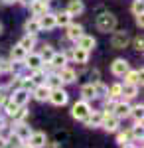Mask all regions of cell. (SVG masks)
Segmentation results:
<instances>
[{"instance_id": "48", "label": "cell", "mask_w": 144, "mask_h": 148, "mask_svg": "<svg viewBox=\"0 0 144 148\" xmlns=\"http://www.w3.org/2000/svg\"><path fill=\"white\" fill-rule=\"evenodd\" d=\"M0 34H2V24H0Z\"/></svg>"}, {"instance_id": "15", "label": "cell", "mask_w": 144, "mask_h": 148, "mask_svg": "<svg viewBox=\"0 0 144 148\" xmlns=\"http://www.w3.org/2000/svg\"><path fill=\"white\" fill-rule=\"evenodd\" d=\"M49 87L47 85H38L36 89H34V97H36V101H40V103H44L49 99Z\"/></svg>"}, {"instance_id": "9", "label": "cell", "mask_w": 144, "mask_h": 148, "mask_svg": "<svg viewBox=\"0 0 144 148\" xmlns=\"http://www.w3.org/2000/svg\"><path fill=\"white\" fill-rule=\"evenodd\" d=\"M32 132H34V130L28 125H24V123H20V125L14 126V134H16V138H18L20 142H26V140L30 138V134H32Z\"/></svg>"}, {"instance_id": "46", "label": "cell", "mask_w": 144, "mask_h": 148, "mask_svg": "<svg viewBox=\"0 0 144 148\" xmlns=\"http://www.w3.org/2000/svg\"><path fill=\"white\" fill-rule=\"evenodd\" d=\"M0 128H4V121H2V116H0Z\"/></svg>"}, {"instance_id": "47", "label": "cell", "mask_w": 144, "mask_h": 148, "mask_svg": "<svg viewBox=\"0 0 144 148\" xmlns=\"http://www.w3.org/2000/svg\"><path fill=\"white\" fill-rule=\"evenodd\" d=\"M20 148H30V146H28V144H26V146H20Z\"/></svg>"}, {"instance_id": "29", "label": "cell", "mask_w": 144, "mask_h": 148, "mask_svg": "<svg viewBox=\"0 0 144 148\" xmlns=\"http://www.w3.org/2000/svg\"><path fill=\"white\" fill-rule=\"evenodd\" d=\"M130 136L136 138V140H138V138L142 140V121H140V123H136V125L132 126V130H130Z\"/></svg>"}, {"instance_id": "44", "label": "cell", "mask_w": 144, "mask_h": 148, "mask_svg": "<svg viewBox=\"0 0 144 148\" xmlns=\"http://www.w3.org/2000/svg\"><path fill=\"white\" fill-rule=\"evenodd\" d=\"M20 2H22V4H26V6H30V4H32L34 0H20Z\"/></svg>"}, {"instance_id": "1", "label": "cell", "mask_w": 144, "mask_h": 148, "mask_svg": "<svg viewBox=\"0 0 144 148\" xmlns=\"http://www.w3.org/2000/svg\"><path fill=\"white\" fill-rule=\"evenodd\" d=\"M95 26H97V30H99V32H103V34L115 32V28H117V16H115L112 12H103V14H99V16H97Z\"/></svg>"}, {"instance_id": "45", "label": "cell", "mask_w": 144, "mask_h": 148, "mask_svg": "<svg viewBox=\"0 0 144 148\" xmlns=\"http://www.w3.org/2000/svg\"><path fill=\"white\" fill-rule=\"evenodd\" d=\"M4 4H14V2H18V0H2Z\"/></svg>"}, {"instance_id": "2", "label": "cell", "mask_w": 144, "mask_h": 148, "mask_svg": "<svg viewBox=\"0 0 144 148\" xmlns=\"http://www.w3.org/2000/svg\"><path fill=\"white\" fill-rule=\"evenodd\" d=\"M128 44H130V34H128L126 30L112 32V36H111L112 49H124V47H128Z\"/></svg>"}, {"instance_id": "36", "label": "cell", "mask_w": 144, "mask_h": 148, "mask_svg": "<svg viewBox=\"0 0 144 148\" xmlns=\"http://www.w3.org/2000/svg\"><path fill=\"white\" fill-rule=\"evenodd\" d=\"M4 105H6V113L10 114V116H12L14 113H16V109H18V105H16V103L12 101V99H10L8 103H4Z\"/></svg>"}, {"instance_id": "42", "label": "cell", "mask_w": 144, "mask_h": 148, "mask_svg": "<svg viewBox=\"0 0 144 148\" xmlns=\"http://www.w3.org/2000/svg\"><path fill=\"white\" fill-rule=\"evenodd\" d=\"M6 144H8V140L4 136H0V148H6Z\"/></svg>"}, {"instance_id": "37", "label": "cell", "mask_w": 144, "mask_h": 148, "mask_svg": "<svg viewBox=\"0 0 144 148\" xmlns=\"http://www.w3.org/2000/svg\"><path fill=\"white\" fill-rule=\"evenodd\" d=\"M49 89H57V87H61V81H59V77H56V75H51L49 77V85H47Z\"/></svg>"}, {"instance_id": "17", "label": "cell", "mask_w": 144, "mask_h": 148, "mask_svg": "<svg viewBox=\"0 0 144 148\" xmlns=\"http://www.w3.org/2000/svg\"><path fill=\"white\" fill-rule=\"evenodd\" d=\"M30 8H32L34 16H36V18H40V16H44L45 12H47V2H42V0H34L32 4H30Z\"/></svg>"}, {"instance_id": "5", "label": "cell", "mask_w": 144, "mask_h": 148, "mask_svg": "<svg viewBox=\"0 0 144 148\" xmlns=\"http://www.w3.org/2000/svg\"><path fill=\"white\" fill-rule=\"evenodd\" d=\"M126 71H130V65H128V61H126V59L117 57V59L111 63V73H112V75H117V77H124V73H126Z\"/></svg>"}, {"instance_id": "49", "label": "cell", "mask_w": 144, "mask_h": 148, "mask_svg": "<svg viewBox=\"0 0 144 148\" xmlns=\"http://www.w3.org/2000/svg\"><path fill=\"white\" fill-rule=\"evenodd\" d=\"M42 2H49V0H42Z\"/></svg>"}, {"instance_id": "8", "label": "cell", "mask_w": 144, "mask_h": 148, "mask_svg": "<svg viewBox=\"0 0 144 148\" xmlns=\"http://www.w3.org/2000/svg\"><path fill=\"white\" fill-rule=\"evenodd\" d=\"M24 61H26V65L32 69V71L44 67V59H42V56H40V53H30V56L24 57Z\"/></svg>"}, {"instance_id": "33", "label": "cell", "mask_w": 144, "mask_h": 148, "mask_svg": "<svg viewBox=\"0 0 144 148\" xmlns=\"http://www.w3.org/2000/svg\"><path fill=\"white\" fill-rule=\"evenodd\" d=\"M26 114H28L26 107H18V109H16V113L12 114V116H14V121H22V119L26 116Z\"/></svg>"}, {"instance_id": "27", "label": "cell", "mask_w": 144, "mask_h": 148, "mask_svg": "<svg viewBox=\"0 0 144 148\" xmlns=\"http://www.w3.org/2000/svg\"><path fill=\"white\" fill-rule=\"evenodd\" d=\"M69 24H71V16H69L65 10L59 12V14H56V26H65L67 28Z\"/></svg>"}, {"instance_id": "6", "label": "cell", "mask_w": 144, "mask_h": 148, "mask_svg": "<svg viewBox=\"0 0 144 148\" xmlns=\"http://www.w3.org/2000/svg\"><path fill=\"white\" fill-rule=\"evenodd\" d=\"M101 126H103L107 132H117V130H119V119H117L115 114H103Z\"/></svg>"}, {"instance_id": "10", "label": "cell", "mask_w": 144, "mask_h": 148, "mask_svg": "<svg viewBox=\"0 0 144 148\" xmlns=\"http://www.w3.org/2000/svg\"><path fill=\"white\" fill-rule=\"evenodd\" d=\"M83 10H85L83 0H69V2H67L65 12L69 14V16H79V14H83Z\"/></svg>"}, {"instance_id": "38", "label": "cell", "mask_w": 144, "mask_h": 148, "mask_svg": "<svg viewBox=\"0 0 144 148\" xmlns=\"http://www.w3.org/2000/svg\"><path fill=\"white\" fill-rule=\"evenodd\" d=\"M142 46H144V42H142V36L138 34L136 38H134V49H136V51H142Z\"/></svg>"}, {"instance_id": "14", "label": "cell", "mask_w": 144, "mask_h": 148, "mask_svg": "<svg viewBox=\"0 0 144 148\" xmlns=\"http://www.w3.org/2000/svg\"><path fill=\"white\" fill-rule=\"evenodd\" d=\"M95 44H97V42H95V38H93V36H85V34H83L77 40V47L85 49V51H91V49L95 47Z\"/></svg>"}, {"instance_id": "20", "label": "cell", "mask_w": 144, "mask_h": 148, "mask_svg": "<svg viewBox=\"0 0 144 148\" xmlns=\"http://www.w3.org/2000/svg\"><path fill=\"white\" fill-rule=\"evenodd\" d=\"M101 121H103V113H89V116L85 119V125L89 128H95V126H101Z\"/></svg>"}, {"instance_id": "40", "label": "cell", "mask_w": 144, "mask_h": 148, "mask_svg": "<svg viewBox=\"0 0 144 148\" xmlns=\"http://www.w3.org/2000/svg\"><path fill=\"white\" fill-rule=\"evenodd\" d=\"M44 148H63L59 142H45V146Z\"/></svg>"}, {"instance_id": "30", "label": "cell", "mask_w": 144, "mask_h": 148, "mask_svg": "<svg viewBox=\"0 0 144 148\" xmlns=\"http://www.w3.org/2000/svg\"><path fill=\"white\" fill-rule=\"evenodd\" d=\"M142 105H136V107H132V109H130V114H132L134 116V121H136V123H140V121H142Z\"/></svg>"}, {"instance_id": "35", "label": "cell", "mask_w": 144, "mask_h": 148, "mask_svg": "<svg viewBox=\"0 0 144 148\" xmlns=\"http://www.w3.org/2000/svg\"><path fill=\"white\" fill-rule=\"evenodd\" d=\"M132 14H134V16H142V0H134Z\"/></svg>"}, {"instance_id": "18", "label": "cell", "mask_w": 144, "mask_h": 148, "mask_svg": "<svg viewBox=\"0 0 144 148\" xmlns=\"http://www.w3.org/2000/svg\"><path fill=\"white\" fill-rule=\"evenodd\" d=\"M121 95H124L126 99H134L138 95V87L132 83H124V85H121Z\"/></svg>"}, {"instance_id": "28", "label": "cell", "mask_w": 144, "mask_h": 148, "mask_svg": "<svg viewBox=\"0 0 144 148\" xmlns=\"http://www.w3.org/2000/svg\"><path fill=\"white\" fill-rule=\"evenodd\" d=\"M20 46L24 47V49H26V51H32V47L36 46V36H24L22 38V42H20Z\"/></svg>"}, {"instance_id": "22", "label": "cell", "mask_w": 144, "mask_h": 148, "mask_svg": "<svg viewBox=\"0 0 144 148\" xmlns=\"http://www.w3.org/2000/svg\"><path fill=\"white\" fill-rule=\"evenodd\" d=\"M24 28H26V32H28L30 36H36L38 32H42V28H40V20H38V18H30V20L26 22Z\"/></svg>"}, {"instance_id": "21", "label": "cell", "mask_w": 144, "mask_h": 148, "mask_svg": "<svg viewBox=\"0 0 144 148\" xmlns=\"http://www.w3.org/2000/svg\"><path fill=\"white\" fill-rule=\"evenodd\" d=\"M130 114V105L128 103H117L115 105V116L122 119V116H128Z\"/></svg>"}, {"instance_id": "19", "label": "cell", "mask_w": 144, "mask_h": 148, "mask_svg": "<svg viewBox=\"0 0 144 148\" xmlns=\"http://www.w3.org/2000/svg\"><path fill=\"white\" fill-rule=\"evenodd\" d=\"M126 83H132L138 87V83L142 85V69H136V71H126Z\"/></svg>"}, {"instance_id": "16", "label": "cell", "mask_w": 144, "mask_h": 148, "mask_svg": "<svg viewBox=\"0 0 144 148\" xmlns=\"http://www.w3.org/2000/svg\"><path fill=\"white\" fill-rule=\"evenodd\" d=\"M81 36H83V26H79V24H69L67 26V38L69 40L77 42Z\"/></svg>"}, {"instance_id": "23", "label": "cell", "mask_w": 144, "mask_h": 148, "mask_svg": "<svg viewBox=\"0 0 144 148\" xmlns=\"http://www.w3.org/2000/svg\"><path fill=\"white\" fill-rule=\"evenodd\" d=\"M71 57H73L77 63H87V61H89V51L81 49V47H75L73 53H71Z\"/></svg>"}, {"instance_id": "43", "label": "cell", "mask_w": 144, "mask_h": 148, "mask_svg": "<svg viewBox=\"0 0 144 148\" xmlns=\"http://www.w3.org/2000/svg\"><path fill=\"white\" fill-rule=\"evenodd\" d=\"M122 148H136L134 144H130V142H126V144H122Z\"/></svg>"}, {"instance_id": "34", "label": "cell", "mask_w": 144, "mask_h": 148, "mask_svg": "<svg viewBox=\"0 0 144 148\" xmlns=\"http://www.w3.org/2000/svg\"><path fill=\"white\" fill-rule=\"evenodd\" d=\"M130 140V130H126V132H119V136H117V142L119 144H126Z\"/></svg>"}, {"instance_id": "24", "label": "cell", "mask_w": 144, "mask_h": 148, "mask_svg": "<svg viewBox=\"0 0 144 148\" xmlns=\"http://www.w3.org/2000/svg\"><path fill=\"white\" fill-rule=\"evenodd\" d=\"M81 95H83V99H85V101L95 99V97H97V89H95V85H93V83L83 85V87H81Z\"/></svg>"}, {"instance_id": "25", "label": "cell", "mask_w": 144, "mask_h": 148, "mask_svg": "<svg viewBox=\"0 0 144 148\" xmlns=\"http://www.w3.org/2000/svg\"><path fill=\"white\" fill-rule=\"evenodd\" d=\"M49 63H51L53 67L61 69V67H65V63H67V57L63 56V53H53V56H51V59H49Z\"/></svg>"}, {"instance_id": "4", "label": "cell", "mask_w": 144, "mask_h": 148, "mask_svg": "<svg viewBox=\"0 0 144 148\" xmlns=\"http://www.w3.org/2000/svg\"><path fill=\"white\" fill-rule=\"evenodd\" d=\"M47 101L51 103V105H56V107H63V105L69 101V95H67L65 89L57 87V89H51V91H49V99H47Z\"/></svg>"}, {"instance_id": "7", "label": "cell", "mask_w": 144, "mask_h": 148, "mask_svg": "<svg viewBox=\"0 0 144 148\" xmlns=\"http://www.w3.org/2000/svg\"><path fill=\"white\" fill-rule=\"evenodd\" d=\"M45 142H47L45 132H32L30 138H28V146L30 148H44Z\"/></svg>"}, {"instance_id": "11", "label": "cell", "mask_w": 144, "mask_h": 148, "mask_svg": "<svg viewBox=\"0 0 144 148\" xmlns=\"http://www.w3.org/2000/svg\"><path fill=\"white\" fill-rule=\"evenodd\" d=\"M38 20H40V28H42V30H47V32H49V30L56 28V14L45 12L44 16H40Z\"/></svg>"}, {"instance_id": "12", "label": "cell", "mask_w": 144, "mask_h": 148, "mask_svg": "<svg viewBox=\"0 0 144 148\" xmlns=\"http://www.w3.org/2000/svg\"><path fill=\"white\" fill-rule=\"evenodd\" d=\"M12 101L16 103L18 107H24L26 103L30 101V91H26V89H18V91H14V95H12Z\"/></svg>"}, {"instance_id": "13", "label": "cell", "mask_w": 144, "mask_h": 148, "mask_svg": "<svg viewBox=\"0 0 144 148\" xmlns=\"http://www.w3.org/2000/svg\"><path fill=\"white\" fill-rule=\"evenodd\" d=\"M57 77H59V81H61V83H73V81L77 79V73H75L73 69H69V67H61Z\"/></svg>"}, {"instance_id": "26", "label": "cell", "mask_w": 144, "mask_h": 148, "mask_svg": "<svg viewBox=\"0 0 144 148\" xmlns=\"http://www.w3.org/2000/svg\"><path fill=\"white\" fill-rule=\"evenodd\" d=\"M12 59H16V61H24V57L28 56V51H26V49H24L22 46H20V44H18V46H14L12 47Z\"/></svg>"}, {"instance_id": "3", "label": "cell", "mask_w": 144, "mask_h": 148, "mask_svg": "<svg viewBox=\"0 0 144 148\" xmlns=\"http://www.w3.org/2000/svg\"><path fill=\"white\" fill-rule=\"evenodd\" d=\"M89 113H91V105L87 101H77L71 109V116L77 119V121H85L89 116Z\"/></svg>"}, {"instance_id": "32", "label": "cell", "mask_w": 144, "mask_h": 148, "mask_svg": "<svg viewBox=\"0 0 144 148\" xmlns=\"http://www.w3.org/2000/svg\"><path fill=\"white\" fill-rule=\"evenodd\" d=\"M53 53H56V51H53V47H51V46H44V49H42V53H40V56H42V59L49 61Z\"/></svg>"}, {"instance_id": "41", "label": "cell", "mask_w": 144, "mask_h": 148, "mask_svg": "<svg viewBox=\"0 0 144 148\" xmlns=\"http://www.w3.org/2000/svg\"><path fill=\"white\" fill-rule=\"evenodd\" d=\"M134 20H136V26L138 28H142V16H134Z\"/></svg>"}, {"instance_id": "39", "label": "cell", "mask_w": 144, "mask_h": 148, "mask_svg": "<svg viewBox=\"0 0 144 148\" xmlns=\"http://www.w3.org/2000/svg\"><path fill=\"white\" fill-rule=\"evenodd\" d=\"M109 93H111V97H119L121 95V85H112Z\"/></svg>"}, {"instance_id": "31", "label": "cell", "mask_w": 144, "mask_h": 148, "mask_svg": "<svg viewBox=\"0 0 144 148\" xmlns=\"http://www.w3.org/2000/svg\"><path fill=\"white\" fill-rule=\"evenodd\" d=\"M69 138H71V134H69L67 130H57L56 132V142H59V144H61V142H67Z\"/></svg>"}]
</instances>
